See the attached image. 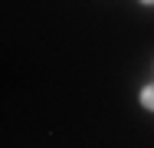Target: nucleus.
<instances>
[{
  "label": "nucleus",
  "instance_id": "nucleus-1",
  "mask_svg": "<svg viewBox=\"0 0 154 148\" xmlns=\"http://www.w3.org/2000/svg\"><path fill=\"white\" fill-rule=\"evenodd\" d=\"M141 105H144V109H154V86H148L141 92Z\"/></svg>",
  "mask_w": 154,
  "mask_h": 148
},
{
  "label": "nucleus",
  "instance_id": "nucleus-2",
  "mask_svg": "<svg viewBox=\"0 0 154 148\" xmlns=\"http://www.w3.org/2000/svg\"><path fill=\"white\" fill-rule=\"evenodd\" d=\"M141 3H154V0H141Z\"/></svg>",
  "mask_w": 154,
  "mask_h": 148
}]
</instances>
